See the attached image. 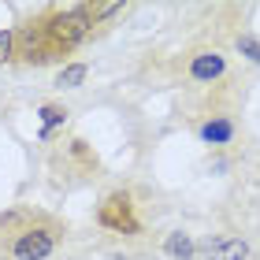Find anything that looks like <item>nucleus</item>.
Wrapping results in <instances>:
<instances>
[{
    "instance_id": "f257e3e1",
    "label": "nucleus",
    "mask_w": 260,
    "mask_h": 260,
    "mask_svg": "<svg viewBox=\"0 0 260 260\" xmlns=\"http://www.w3.org/2000/svg\"><path fill=\"white\" fill-rule=\"evenodd\" d=\"M41 26H45V38H49L52 49H56V52H67V49H75V45H82V41L89 38L93 15H89L86 4H75V8L52 11V15L45 19Z\"/></svg>"
},
{
    "instance_id": "20e7f679",
    "label": "nucleus",
    "mask_w": 260,
    "mask_h": 260,
    "mask_svg": "<svg viewBox=\"0 0 260 260\" xmlns=\"http://www.w3.org/2000/svg\"><path fill=\"white\" fill-rule=\"evenodd\" d=\"M205 256L212 260H245L249 256V245H245L242 238H234V234H216V238H208L205 245H197Z\"/></svg>"
},
{
    "instance_id": "f03ea898",
    "label": "nucleus",
    "mask_w": 260,
    "mask_h": 260,
    "mask_svg": "<svg viewBox=\"0 0 260 260\" xmlns=\"http://www.w3.org/2000/svg\"><path fill=\"white\" fill-rule=\"evenodd\" d=\"M56 242H60V234L52 227H26L11 242V260H49L56 253Z\"/></svg>"
},
{
    "instance_id": "9d476101",
    "label": "nucleus",
    "mask_w": 260,
    "mask_h": 260,
    "mask_svg": "<svg viewBox=\"0 0 260 260\" xmlns=\"http://www.w3.org/2000/svg\"><path fill=\"white\" fill-rule=\"evenodd\" d=\"M238 52H242V56H249L253 63H260V41L249 38V34H245V38H238Z\"/></svg>"
},
{
    "instance_id": "1a4fd4ad",
    "label": "nucleus",
    "mask_w": 260,
    "mask_h": 260,
    "mask_svg": "<svg viewBox=\"0 0 260 260\" xmlns=\"http://www.w3.org/2000/svg\"><path fill=\"white\" fill-rule=\"evenodd\" d=\"M38 115H41V138H49V134H52V126L67 119V112H63V108H56V104H45Z\"/></svg>"
},
{
    "instance_id": "0eeeda50",
    "label": "nucleus",
    "mask_w": 260,
    "mask_h": 260,
    "mask_svg": "<svg viewBox=\"0 0 260 260\" xmlns=\"http://www.w3.org/2000/svg\"><path fill=\"white\" fill-rule=\"evenodd\" d=\"M164 253H168V256H175V260H190V256L197 253V245H193V238H190V234L175 231V234H168V242H164Z\"/></svg>"
},
{
    "instance_id": "9b49d317",
    "label": "nucleus",
    "mask_w": 260,
    "mask_h": 260,
    "mask_svg": "<svg viewBox=\"0 0 260 260\" xmlns=\"http://www.w3.org/2000/svg\"><path fill=\"white\" fill-rule=\"evenodd\" d=\"M86 8H89L93 22H97V19H112V15H119V11H123V4H86Z\"/></svg>"
},
{
    "instance_id": "423d86ee",
    "label": "nucleus",
    "mask_w": 260,
    "mask_h": 260,
    "mask_svg": "<svg viewBox=\"0 0 260 260\" xmlns=\"http://www.w3.org/2000/svg\"><path fill=\"white\" fill-rule=\"evenodd\" d=\"M234 138V123L231 119H208L201 126V141H208V145H227Z\"/></svg>"
},
{
    "instance_id": "7ed1b4c3",
    "label": "nucleus",
    "mask_w": 260,
    "mask_h": 260,
    "mask_svg": "<svg viewBox=\"0 0 260 260\" xmlns=\"http://www.w3.org/2000/svg\"><path fill=\"white\" fill-rule=\"evenodd\" d=\"M101 223L112 227V231H119V234H134L138 219H134V212H130V197L126 193H112L101 205Z\"/></svg>"
},
{
    "instance_id": "f8f14e48",
    "label": "nucleus",
    "mask_w": 260,
    "mask_h": 260,
    "mask_svg": "<svg viewBox=\"0 0 260 260\" xmlns=\"http://www.w3.org/2000/svg\"><path fill=\"white\" fill-rule=\"evenodd\" d=\"M15 56V34L11 30H0V63H8Z\"/></svg>"
},
{
    "instance_id": "39448f33",
    "label": "nucleus",
    "mask_w": 260,
    "mask_h": 260,
    "mask_svg": "<svg viewBox=\"0 0 260 260\" xmlns=\"http://www.w3.org/2000/svg\"><path fill=\"white\" fill-rule=\"evenodd\" d=\"M223 71H227V60L219 52H197L190 60V78L193 82H216V78H223Z\"/></svg>"
},
{
    "instance_id": "6e6552de",
    "label": "nucleus",
    "mask_w": 260,
    "mask_h": 260,
    "mask_svg": "<svg viewBox=\"0 0 260 260\" xmlns=\"http://www.w3.org/2000/svg\"><path fill=\"white\" fill-rule=\"evenodd\" d=\"M86 75H89L86 63H67L60 75H56V86H60V89H78L82 82H86Z\"/></svg>"
}]
</instances>
